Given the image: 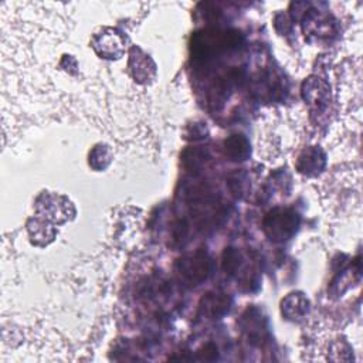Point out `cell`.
<instances>
[{
  "label": "cell",
  "instance_id": "6da1fadb",
  "mask_svg": "<svg viewBox=\"0 0 363 363\" xmlns=\"http://www.w3.org/2000/svg\"><path fill=\"white\" fill-rule=\"evenodd\" d=\"M299 216L290 209H276L269 212L264 218V233L272 242L290 240L299 227Z\"/></svg>",
  "mask_w": 363,
  "mask_h": 363
},
{
  "label": "cell",
  "instance_id": "7a4b0ae2",
  "mask_svg": "<svg viewBox=\"0 0 363 363\" xmlns=\"http://www.w3.org/2000/svg\"><path fill=\"white\" fill-rule=\"evenodd\" d=\"M177 272L182 280L192 286H199L203 283L212 269V261L206 251H196L195 254H188L177 261Z\"/></svg>",
  "mask_w": 363,
  "mask_h": 363
},
{
  "label": "cell",
  "instance_id": "3957f363",
  "mask_svg": "<svg viewBox=\"0 0 363 363\" xmlns=\"http://www.w3.org/2000/svg\"><path fill=\"white\" fill-rule=\"evenodd\" d=\"M91 45L101 59L117 60L125 52V38L115 29H104L93 37Z\"/></svg>",
  "mask_w": 363,
  "mask_h": 363
},
{
  "label": "cell",
  "instance_id": "277c9868",
  "mask_svg": "<svg viewBox=\"0 0 363 363\" xmlns=\"http://www.w3.org/2000/svg\"><path fill=\"white\" fill-rule=\"evenodd\" d=\"M304 100L309 105H315L318 108H324L327 105L328 97H329V87L325 81L311 77L304 82L302 87Z\"/></svg>",
  "mask_w": 363,
  "mask_h": 363
},
{
  "label": "cell",
  "instance_id": "5b68a950",
  "mask_svg": "<svg viewBox=\"0 0 363 363\" xmlns=\"http://www.w3.org/2000/svg\"><path fill=\"white\" fill-rule=\"evenodd\" d=\"M325 154L320 148H309L305 149L299 158L297 168L301 173L308 175V176H315L318 173H321L323 169L325 168Z\"/></svg>",
  "mask_w": 363,
  "mask_h": 363
},
{
  "label": "cell",
  "instance_id": "8992f818",
  "mask_svg": "<svg viewBox=\"0 0 363 363\" xmlns=\"http://www.w3.org/2000/svg\"><path fill=\"white\" fill-rule=\"evenodd\" d=\"M232 299L225 294H207L202 299L200 309L210 320H220L223 315L229 312Z\"/></svg>",
  "mask_w": 363,
  "mask_h": 363
},
{
  "label": "cell",
  "instance_id": "52a82bcc",
  "mask_svg": "<svg viewBox=\"0 0 363 363\" xmlns=\"http://www.w3.org/2000/svg\"><path fill=\"white\" fill-rule=\"evenodd\" d=\"M225 156L233 162H244L251 155V147L244 135H232L224 141Z\"/></svg>",
  "mask_w": 363,
  "mask_h": 363
},
{
  "label": "cell",
  "instance_id": "ba28073f",
  "mask_svg": "<svg viewBox=\"0 0 363 363\" xmlns=\"http://www.w3.org/2000/svg\"><path fill=\"white\" fill-rule=\"evenodd\" d=\"M281 311L283 315L287 316V320L301 321L309 311V301L304 294L292 292L281 302Z\"/></svg>",
  "mask_w": 363,
  "mask_h": 363
},
{
  "label": "cell",
  "instance_id": "9c48e42d",
  "mask_svg": "<svg viewBox=\"0 0 363 363\" xmlns=\"http://www.w3.org/2000/svg\"><path fill=\"white\" fill-rule=\"evenodd\" d=\"M141 57H142L141 50L133 49L132 54H131L129 67H141L140 70L133 71L132 74L138 81H148L151 78V71L155 73V66L147 56H144V59H141Z\"/></svg>",
  "mask_w": 363,
  "mask_h": 363
},
{
  "label": "cell",
  "instance_id": "30bf717a",
  "mask_svg": "<svg viewBox=\"0 0 363 363\" xmlns=\"http://www.w3.org/2000/svg\"><path fill=\"white\" fill-rule=\"evenodd\" d=\"M111 162V149L107 145H97L89 154V165L96 170L105 169Z\"/></svg>",
  "mask_w": 363,
  "mask_h": 363
},
{
  "label": "cell",
  "instance_id": "8fae6325",
  "mask_svg": "<svg viewBox=\"0 0 363 363\" xmlns=\"http://www.w3.org/2000/svg\"><path fill=\"white\" fill-rule=\"evenodd\" d=\"M206 158H207V154H206L205 149L192 148V149H188L184 154V158H182V161H184V165L188 170L198 172L203 166V163L206 162Z\"/></svg>",
  "mask_w": 363,
  "mask_h": 363
},
{
  "label": "cell",
  "instance_id": "7c38bea8",
  "mask_svg": "<svg viewBox=\"0 0 363 363\" xmlns=\"http://www.w3.org/2000/svg\"><path fill=\"white\" fill-rule=\"evenodd\" d=\"M242 265V254L236 249H225L223 254V268L227 274H236Z\"/></svg>",
  "mask_w": 363,
  "mask_h": 363
},
{
  "label": "cell",
  "instance_id": "4fadbf2b",
  "mask_svg": "<svg viewBox=\"0 0 363 363\" xmlns=\"http://www.w3.org/2000/svg\"><path fill=\"white\" fill-rule=\"evenodd\" d=\"M29 232H30V237L33 240V243L40 244V240H44L47 237L50 242L54 237V230L50 229V225L45 224L44 221H38L34 220L33 225H29Z\"/></svg>",
  "mask_w": 363,
  "mask_h": 363
},
{
  "label": "cell",
  "instance_id": "5bb4252c",
  "mask_svg": "<svg viewBox=\"0 0 363 363\" xmlns=\"http://www.w3.org/2000/svg\"><path fill=\"white\" fill-rule=\"evenodd\" d=\"M217 346L216 345H213V343H207V345H205L202 349H200V352H199V356H200V359H203V360H214L216 357H217Z\"/></svg>",
  "mask_w": 363,
  "mask_h": 363
}]
</instances>
